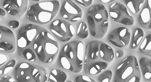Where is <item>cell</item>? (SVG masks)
I'll use <instances>...</instances> for the list:
<instances>
[{
    "label": "cell",
    "instance_id": "cell-1",
    "mask_svg": "<svg viewBox=\"0 0 151 82\" xmlns=\"http://www.w3.org/2000/svg\"><path fill=\"white\" fill-rule=\"evenodd\" d=\"M27 49L34 51L37 60L47 63L52 62L55 59L58 52L59 46L55 37L42 28Z\"/></svg>",
    "mask_w": 151,
    "mask_h": 82
},
{
    "label": "cell",
    "instance_id": "cell-2",
    "mask_svg": "<svg viewBox=\"0 0 151 82\" xmlns=\"http://www.w3.org/2000/svg\"><path fill=\"white\" fill-rule=\"evenodd\" d=\"M84 54V46L80 40L69 42L61 49L58 64L61 67L74 73L82 70Z\"/></svg>",
    "mask_w": 151,
    "mask_h": 82
},
{
    "label": "cell",
    "instance_id": "cell-3",
    "mask_svg": "<svg viewBox=\"0 0 151 82\" xmlns=\"http://www.w3.org/2000/svg\"><path fill=\"white\" fill-rule=\"evenodd\" d=\"M87 18L92 36L97 39L103 38L109 26V15L105 6L99 4L91 7L88 11Z\"/></svg>",
    "mask_w": 151,
    "mask_h": 82
},
{
    "label": "cell",
    "instance_id": "cell-4",
    "mask_svg": "<svg viewBox=\"0 0 151 82\" xmlns=\"http://www.w3.org/2000/svg\"><path fill=\"white\" fill-rule=\"evenodd\" d=\"M103 42L94 40L88 43L86 47L84 68L87 73L96 75L104 70L107 67L106 61L101 57L99 47Z\"/></svg>",
    "mask_w": 151,
    "mask_h": 82
},
{
    "label": "cell",
    "instance_id": "cell-5",
    "mask_svg": "<svg viewBox=\"0 0 151 82\" xmlns=\"http://www.w3.org/2000/svg\"><path fill=\"white\" fill-rule=\"evenodd\" d=\"M16 78L19 82H46L48 75L46 69L27 62L20 63L16 68Z\"/></svg>",
    "mask_w": 151,
    "mask_h": 82
},
{
    "label": "cell",
    "instance_id": "cell-6",
    "mask_svg": "<svg viewBox=\"0 0 151 82\" xmlns=\"http://www.w3.org/2000/svg\"><path fill=\"white\" fill-rule=\"evenodd\" d=\"M141 74L137 58L130 56L124 59L118 66L115 76L116 82H139Z\"/></svg>",
    "mask_w": 151,
    "mask_h": 82
},
{
    "label": "cell",
    "instance_id": "cell-7",
    "mask_svg": "<svg viewBox=\"0 0 151 82\" xmlns=\"http://www.w3.org/2000/svg\"><path fill=\"white\" fill-rule=\"evenodd\" d=\"M50 28L55 37L63 42L68 41L73 37L76 32L72 25L62 19H57L53 21L50 25Z\"/></svg>",
    "mask_w": 151,
    "mask_h": 82
},
{
    "label": "cell",
    "instance_id": "cell-8",
    "mask_svg": "<svg viewBox=\"0 0 151 82\" xmlns=\"http://www.w3.org/2000/svg\"><path fill=\"white\" fill-rule=\"evenodd\" d=\"M42 28L32 24H28L21 28L19 31L17 39L18 50L29 47Z\"/></svg>",
    "mask_w": 151,
    "mask_h": 82
},
{
    "label": "cell",
    "instance_id": "cell-9",
    "mask_svg": "<svg viewBox=\"0 0 151 82\" xmlns=\"http://www.w3.org/2000/svg\"><path fill=\"white\" fill-rule=\"evenodd\" d=\"M110 15L116 22L126 25H131L134 22V18L126 7L119 2L112 4L109 8Z\"/></svg>",
    "mask_w": 151,
    "mask_h": 82
},
{
    "label": "cell",
    "instance_id": "cell-10",
    "mask_svg": "<svg viewBox=\"0 0 151 82\" xmlns=\"http://www.w3.org/2000/svg\"><path fill=\"white\" fill-rule=\"evenodd\" d=\"M60 13L64 19L71 22L79 21L82 16L81 9L72 0H66L64 1L61 7Z\"/></svg>",
    "mask_w": 151,
    "mask_h": 82
},
{
    "label": "cell",
    "instance_id": "cell-11",
    "mask_svg": "<svg viewBox=\"0 0 151 82\" xmlns=\"http://www.w3.org/2000/svg\"><path fill=\"white\" fill-rule=\"evenodd\" d=\"M16 42L13 32L8 28L0 25V52L12 53L16 49Z\"/></svg>",
    "mask_w": 151,
    "mask_h": 82
},
{
    "label": "cell",
    "instance_id": "cell-12",
    "mask_svg": "<svg viewBox=\"0 0 151 82\" xmlns=\"http://www.w3.org/2000/svg\"><path fill=\"white\" fill-rule=\"evenodd\" d=\"M131 32L125 27H120L115 29L109 33L108 39L114 46L119 48L127 45L130 41Z\"/></svg>",
    "mask_w": 151,
    "mask_h": 82
},
{
    "label": "cell",
    "instance_id": "cell-13",
    "mask_svg": "<svg viewBox=\"0 0 151 82\" xmlns=\"http://www.w3.org/2000/svg\"><path fill=\"white\" fill-rule=\"evenodd\" d=\"M57 14L37 9L31 6L28 10L27 15L30 21L40 24H45L51 22Z\"/></svg>",
    "mask_w": 151,
    "mask_h": 82
},
{
    "label": "cell",
    "instance_id": "cell-14",
    "mask_svg": "<svg viewBox=\"0 0 151 82\" xmlns=\"http://www.w3.org/2000/svg\"><path fill=\"white\" fill-rule=\"evenodd\" d=\"M28 4V0H4L3 5L9 14L20 17L26 11Z\"/></svg>",
    "mask_w": 151,
    "mask_h": 82
},
{
    "label": "cell",
    "instance_id": "cell-15",
    "mask_svg": "<svg viewBox=\"0 0 151 82\" xmlns=\"http://www.w3.org/2000/svg\"><path fill=\"white\" fill-rule=\"evenodd\" d=\"M139 22L144 28L151 29V0H146L139 16Z\"/></svg>",
    "mask_w": 151,
    "mask_h": 82
},
{
    "label": "cell",
    "instance_id": "cell-16",
    "mask_svg": "<svg viewBox=\"0 0 151 82\" xmlns=\"http://www.w3.org/2000/svg\"><path fill=\"white\" fill-rule=\"evenodd\" d=\"M37 9L58 13L60 7V3L57 0L41 2L32 5Z\"/></svg>",
    "mask_w": 151,
    "mask_h": 82
},
{
    "label": "cell",
    "instance_id": "cell-17",
    "mask_svg": "<svg viewBox=\"0 0 151 82\" xmlns=\"http://www.w3.org/2000/svg\"><path fill=\"white\" fill-rule=\"evenodd\" d=\"M140 65L145 78L149 81H151V59L143 57L139 61Z\"/></svg>",
    "mask_w": 151,
    "mask_h": 82
},
{
    "label": "cell",
    "instance_id": "cell-18",
    "mask_svg": "<svg viewBox=\"0 0 151 82\" xmlns=\"http://www.w3.org/2000/svg\"><path fill=\"white\" fill-rule=\"evenodd\" d=\"M99 53L102 58L105 61L110 62L114 57V52L112 48L103 42L100 44Z\"/></svg>",
    "mask_w": 151,
    "mask_h": 82
},
{
    "label": "cell",
    "instance_id": "cell-19",
    "mask_svg": "<svg viewBox=\"0 0 151 82\" xmlns=\"http://www.w3.org/2000/svg\"><path fill=\"white\" fill-rule=\"evenodd\" d=\"M67 75L63 71L58 69H54L51 72L49 82H64L66 80Z\"/></svg>",
    "mask_w": 151,
    "mask_h": 82
},
{
    "label": "cell",
    "instance_id": "cell-20",
    "mask_svg": "<svg viewBox=\"0 0 151 82\" xmlns=\"http://www.w3.org/2000/svg\"><path fill=\"white\" fill-rule=\"evenodd\" d=\"M144 36L143 31L141 28H137L134 30L131 44L132 49H135L138 47Z\"/></svg>",
    "mask_w": 151,
    "mask_h": 82
},
{
    "label": "cell",
    "instance_id": "cell-21",
    "mask_svg": "<svg viewBox=\"0 0 151 82\" xmlns=\"http://www.w3.org/2000/svg\"><path fill=\"white\" fill-rule=\"evenodd\" d=\"M141 53L144 55L151 57V34L145 38L139 47Z\"/></svg>",
    "mask_w": 151,
    "mask_h": 82
},
{
    "label": "cell",
    "instance_id": "cell-22",
    "mask_svg": "<svg viewBox=\"0 0 151 82\" xmlns=\"http://www.w3.org/2000/svg\"><path fill=\"white\" fill-rule=\"evenodd\" d=\"M130 11L132 13H138L143 5L145 0H124Z\"/></svg>",
    "mask_w": 151,
    "mask_h": 82
},
{
    "label": "cell",
    "instance_id": "cell-23",
    "mask_svg": "<svg viewBox=\"0 0 151 82\" xmlns=\"http://www.w3.org/2000/svg\"><path fill=\"white\" fill-rule=\"evenodd\" d=\"M77 34L78 36L81 39H85L88 37V27L84 22H81L79 25Z\"/></svg>",
    "mask_w": 151,
    "mask_h": 82
},
{
    "label": "cell",
    "instance_id": "cell-24",
    "mask_svg": "<svg viewBox=\"0 0 151 82\" xmlns=\"http://www.w3.org/2000/svg\"><path fill=\"white\" fill-rule=\"evenodd\" d=\"M16 64L15 60H12L3 66L0 70V74L5 75L10 72Z\"/></svg>",
    "mask_w": 151,
    "mask_h": 82
},
{
    "label": "cell",
    "instance_id": "cell-25",
    "mask_svg": "<svg viewBox=\"0 0 151 82\" xmlns=\"http://www.w3.org/2000/svg\"><path fill=\"white\" fill-rule=\"evenodd\" d=\"M112 73L110 70H106L101 74L99 78L100 82H109L111 80Z\"/></svg>",
    "mask_w": 151,
    "mask_h": 82
},
{
    "label": "cell",
    "instance_id": "cell-26",
    "mask_svg": "<svg viewBox=\"0 0 151 82\" xmlns=\"http://www.w3.org/2000/svg\"><path fill=\"white\" fill-rule=\"evenodd\" d=\"M76 82H95L93 79L85 75H80L77 76L75 79Z\"/></svg>",
    "mask_w": 151,
    "mask_h": 82
},
{
    "label": "cell",
    "instance_id": "cell-27",
    "mask_svg": "<svg viewBox=\"0 0 151 82\" xmlns=\"http://www.w3.org/2000/svg\"><path fill=\"white\" fill-rule=\"evenodd\" d=\"M78 5L84 7H88L90 6L93 2V0H73Z\"/></svg>",
    "mask_w": 151,
    "mask_h": 82
},
{
    "label": "cell",
    "instance_id": "cell-28",
    "mask_svg": "<svg viewBox=\"0 0 151 82\" xmlns=\"http://www.w3.org/2000/svg\"><path fill=\"white\" fill-rule=\"evenodd\" d=\"M14 80L11 76L6 75L0 78V82H14Z\"/></svg>",
    "mask_w": 151,
    "mask_h": 82
},
{
    "label": "cell",
    "instance_id": "cell-29",
    "mask_svg": "<svg viewBox=\"0 0 151 82\" xmlns=\"http://www.w3.org/2000/svg\"><path fill=\"white\" fill-rule=\"evenodd\" d=\"M9 25L10 27L13 28H17L19 26V22L16 20H13L10 21L9 23Z\"/></svg>",
    "mask_w": 151,
    "mask_h": 82
},
{
    "label": "cell",
    "instance_id": "cell-30",
    "mask_svg": "<svg viewBox=\"0 0 151 82\" xmlns=\"http://www.w3.org/2000/svg\"><path fill=\"white\" fill-rule=\"evenodd\" d=\"M7 60V57L5 54L0 53V67Z\"/></svg>",
    "mask_w": 151,
    "mask_h": 82
},
{
    "label": "cell",
    "instance_id": "cell-31",
    "mask_svg": "<svg viewBox=\"0 0 151 82\" xmlns=\"http://www.w3.org/2000/svg\"><path fill=\"white\" fill-rule=\"evenodd\" d=\"M124 54L123 51L122 50H119L116 52V56L117 58H120L123 56Z\"/></svg>",
    "mask_w": 151,
    "mask_h": 82
},
{
    "label": "cell",
    "instance_id": "cell-32",
    "mask_svg": "<svg viewBox=\"0 0 151 82\" xmlns=\"http://www.w3.org/2000/svg\"><path fill=\"white\" fill-rule=\"evenodd\" d=\"M101 1L105 3H108L110 2H112L114 1H116V0H101Z\"/></svg>",
    "mask_w": 151,
    "mask_h": 82
},
{
    "label": "cell",
    "instance_id": "cell-33",
    "mask_svg": "<svg viewBox=\"0 0 151 82\" xmlns=\"http://www.w3.org/2000/svg\"><path fill=\"white\" fill-rule=\"evenodd\" d=\"M0 15L3 16L6 15V12L5 11L1 8H0Z\"/></svg>",
    "mask_w": 151,
    "mask_h": 82
},
{
    "label": "cell",
    "instance_id": "cell-34",
    "mask_svg": "<svg viewBox=\"0 0 151 82\" xmlns=\"http://www.w3.org/2000/svg\"><path fill=\"white\" fill-rule=\"evenodd\" d=\"M32 1H40L43 0H32Z\"/></svg>",
    "mask_w": 151,
    "mask_h": 82
}]
</instances>
